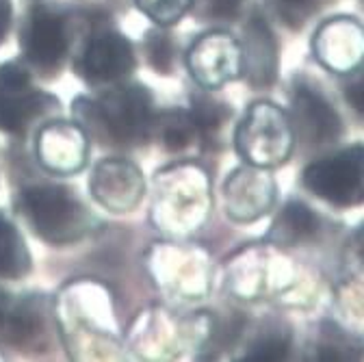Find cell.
<instances>
[{
  "mask_svg": "<svg viewBox=\"0 0 364 362\" xmlns=\"http://www.w3.org/2000/svg\"><path fill=\"white\" fill-rule=\"evenodd\" d=\"M7 314H11V308H9V299L5 293H0V326L7 321Z\"/></svg>",
  "mask_w": 364,
  "mask_h": 362,
  "instance_id": "603a6c76",
  "label": "cell"
},
{
  "mask_svg": "<svg viewBox=\"0 0 364 362\" xmlns=\"http://www.w3.org/2000/svg\"><path fill=\"white\" fill-rule=\"evenodd\" d=\"M31 269V254L16 225L0 211V278H22Z\"/></svg>",
  "mask_w": 364,
  "mask_h": 362,
  "instance_id": "4fadbf2b",
  "label": "cell"
},
{
  "mask_svg": "<svg viewBox=\"0 0 364 362\" xmlns=\"http://www.w3.org/2000/svg\"><path fill=\"white\" fill-rule=\"evenodd\" d=\"M362 82H355L353 87H349V92H347V96L351 98V102H353V107L360 111L362 109Z\"/></svg>",
  "mask_w": 364,
  "mask_h": 362,
  "instance_id": "7402d4cb",
  "label": "cell"
},
{
  "mask_svg": "<svg viewBox=\"0 0 364 362\" xmlns=\"http://www.w3.org/2000/svg\"><path fill=\"white\" fill-rule=\"evenodd\" d=\"M154 128L161 132L163 144L169 150L187 148L193 142V134H196V122L191 113H185V111H171L163 115L161 119H156Z\"/></svg>",
  "mask_w": 364,
  "mask_h": 362,
  "instance_id": "5bb4252c",
  "label": "cell"
},
{
  "mask_svg": "<svg viewBox=\"0 0 364 362\" xmlns=\"http://www.w3.org/2000/svg\"><path fill=\"white\" fill-rule=\"evenodd\" d=\"M282 3V9H284V14L287 16H291L293 11H301V9H306L312 0H280Z\"/></svg>",
  "mask_w": 364,
  "mask_h": 362,
  "instance_id": "44dd1931",
  "label": "cell"
},
{
  "mask_svg": "<svg viewBox=\"0 0 364 362\" xmlns=\"http://www.w3.org/2000/svg\"><path fill=\"white\" fill-rule=\"evenodd\" d=\"M89 107L94 119L119 144H139L148 139L156 124L152 98L141 85L117 87Z\"/></svg>",
  "mask_w": 364,
  "mask_h": 362,
  "instance_id": "7a4b0ae2",
  "label": "cell"
},
{
  "mask_svg": "<svg viewBox=\"0 0 364 362\" xmlns=\"http://www.w3.org/2000/svg\"><path fill=\"white\" fill-rule=\"evenodd\" d=\"M276 41L262 18H252L245 28V50H241V68H245L254 85H269L276 78Z\"/></svg>",
  "mask_w": 364,
  "mask_h": 362,
  "instance_id": "8fae6325",
  "label": "cell"
},
{
  "mask_svg": "<svg viewBox=\"0 0 364 362\" xmlns=\"http://www.w3.org/2000/svg\"><path fill=\"white\" fill-rule=\"evenodd\" d=\"M316 233V217L312 211L301 202H289L280 217L273 223L269 233V239L282 243V245H295Z\"/></svg>",
  "mask_w": 364,
  "mask_h": 362,
  "instance_id": "7c38bea8",
  "label": "cell"
},
{
  "mask_svg": "<svg viewBox=\"0 0 364 362\" xmlns=\"http://www.w3.org/2000/svg\"><path fill=\"white\" fill-rule=\"evenodd\" d=\"M191 74L208 89L221 87L241 74V46L223 33L204 35L189 53Z\"/></svg>",
  "mask_w": 364,
  "mask_h": 362,
  "instance_id": "5b68a950",
  "label": "cell"
},
{
  "mask_svg": "<svg viewBox=\"0 0 364 362\" xmlns=\"http://www.w3.org/2000/svg\"><path fill=\"white\" fill-rule=\"evenodd\" d=\"M293 115L299 132L312 144L334 142L341 134V119L336 111L308 87H299L295 92Z\"/></svg>",
  "mask_w": 364,
  "mask_h": 362,
  "instance_id": "30bf717a",
  "label": "cell"
},
{
  "mask_svg": "<svg viewBox=\"0 0 364 362\" xmlns=\"http://www.w3.org/2000/svg\"><path fill=\"white\" fill-rule=\"evenodd\" d=\"M24 53L41 70L57 68L68 53V37L63 20L46 7H37L31 14V22L24 35Z\"/></svg>",
  "mask_w": 364,
  "mask_h": 362,
  "instance_id": "ba28073f",
  "label": "cell"
},
{
  "mask_svg": "<svg viewBox=\"0 0 364 362\" xmlns=\"http://www.w3.org/2000/svg\"><path fill=\"white\" fill-rule=\"evenodd\" d=\"M237 148L252 165H278L291 154L293 128L278 107L258 102L237 130Z\"/></svg>",
  "mask_w": 364,
  "mask_h": 362,
  "instance_id": "3957f363",
  "label": "cell"
},
{
  "mask_svg": "<svg viewBox=\"0 0 364 362\" xmlns=\"http://www.w3.org/2000/svg\"><path fill=\"white\" fill-rule=\"evenodd\" d=\"M11 22V3L9 0H0V37H3Z\"/></svg>",
  "mask_w": 364,
  "mask_h": 362,
  "instance_id": "ffe728a7",
  "label": "cell"
},
{
  "mask_svg": "<svg viewBox=\"0 0 364 362\" xmlns=\"http://www.w3.org/2000/svg\"><path fill=\"white\" fill-rule=\"evenodd\" d=\"M134 68V53L126 37L115 31H102L87 43L82 72L91 80H117Z\"/></svg>",
  "mask_w": 364,
  "mask_h": 362,
  "instance_id": "9c48e42d",
  "label": "cell"
},
{
  "mask_svg": "<svg viewBox=\"0 0 364 362\" xmlns=\"http://www.w3.org/2000/svg\"><path fill=\"white\" fill-rule=\"evenodd\" d=\"M96 200L115 213L132 208L144 196V180L134 165L126 161H102L91 180Z\"/></svg>",
  "mask_w": 364,
  "mask_h": 362,
  "instance_id": "52a82bcc",
  "label": "cell"
},
{
  "mask_svg": "<svg viewBox=\"0 0 364 362\" xmlns=\"http://www.w3.org/2000/svg\"><path fill=\"white\" fill-rule=\"evenodd\" d=\"M230 115L221 102L206 98V96H198L193 98V109H191V117L196 122V128H204V130H215L221 126V122Z\"/></svg>",
  "mask_w": 364,
  "mask_h": 362,
  "instance_id": "2e32d148",
  "label": "cell"
},
{
  "mask_svg": "<svg viewBox=\"0 0 364 362\" xmlns=\"http://www.w3.org/2000/svg\"><path fill=\"white\" fill-rule=\"evenodd\" d=\"M20 206L33 230L55 245L76 241L87 230V213L65 187H28L20 196Z\"/></svg>",
  "mask_w": 364,
  "mask_h": 362,
  "instance_id": "6da1fadb",
  "label": "cell"
},
{
  "mask_svg": "<svg viewBox=\"0 0 364 362\" xmlns=\"http://www.w3.org/2000/svg\"><path fill=\"white\" fill-rule=\"evenodd\" d=\"M48 100L35 92L28 72L18 63L0 65V130L20 132Z\"/></svg>",
  "mask_w": 364,
  "mask_h": 362,
  "instance_id": "8992f818",
  "label": "cell"
},
{
  "mask_svg": "<svg viewBox=\"0 0 364 362\" xmlns=\"http://www.w3.org/2000/svg\"><path fill=\"white\" fill-rule=\"evenodd\" d=\"M243 0H208V11L215 18L230 20L239 14Z\"/></svg>",
  "mask_w": 364,
  "mask_h": 362,
  "instance_id": "d6986e66",
  "label": "cell"
},
{
  "mask_svg": "<svg viewBox=\"0 0 364 362\" xmlns=\"http://www.w3.org/2000/svg\"><path fill=\"white\" fill-rule=\"evenodd\" d=\"M284 356H287V341L280 336H267L260 343H256L245 358L254 362H273Z\"/></svg>",
  "mask_w": 364,
  "mask_h": 362,
  "instance_id": "e0dca14e",
  "label": "cell"
},
{
  "mask_svg": "<svg viewBox=\"0 0 364 362\" xmlns=\"http://www.w3.org/2000/svg\"><path fill=\"white\" fill-rule=\"evenodd\" d=\"M150 57H152L154 68H159L163 72L169 70V63H171V43L165 39V35H154L152 46H150Z\"/></svg>",
  "mask_w": 364,
  "mask_h": 362,
  "instance_id": "ac0fdd59",
  "label": "cell"
},
{
  "mask_svg": "<svg viewBox=\"0 0 364 362\" xmlns=\"http://www.w3.org/2000/svg\"><path fill=\"white\" fill-rule=\"evenodd\" d=\"M191 3L193 0H136V7L148 18H152L156 24L169 26L185 16Z\"/></svg>",
  "mask_w": 364,
  "mask_h": 362,
  "instance_id": "9a60e30c",
  "label": "cell"
},
{
  "mask_svg": "<svg viewBox=\"0 0 364 362\" xmlns=\"http://www.w3.org/2000/svg\"><path fill=\"white\" fill-rule=\"evenodd\" d=\"M304 187L336 206H351L362 200V148L353 146L306 167Z\"/></svg>",
  "mask_w": 364,
  "mask_h": 362,
  "instance_id": "277c9868",
  "label": "cell"
}]
</instances>
